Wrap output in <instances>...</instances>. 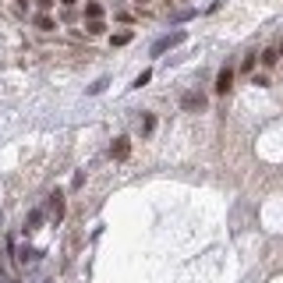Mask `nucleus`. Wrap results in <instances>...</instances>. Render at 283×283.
<instances>
[{"label":"nucleus","mask_w":283,"mask_h":283,"mask_svg":"<svg viewBox=\"0 0 283 283\" xmlns=\"http://www.w3.org/2000/svg\"><path fill=\"white\" fill-rule=\"evenodd\" d=\"M184 28H174V32H167V36H159L156 43H152V50H149V53H152V57H163V53H167V50H174V46H181V43H184Z\"/></svg>","instance_id":"obj_1"},{"label":"nucleus","mask_w":283,"mask_h":283,"mask_svg":"<svg viewBox=\"0 0 283 283\" xmlns=\"http://www.w3.org/2000/svg\"><path fill=\"white\" fill-rule=\"evenodd\" d=\"M181 107H184V110H202V107H205V96H202V92H184V96H181Z\"/></svg>","instance_id":"obj_4"},{"label":"nucleus","mask_w":283,"mask_h":283,"mask_svg":"<svg viewBox=\"0 0 283 283\" xmlns=\"http://www.w3.org/2000/svg\"><path fill=\"white\" fill-rule=\"evenodd\" d=\"M276 61H280V50H276V46L262 53V67H276Z\"/></svg>","instance_id":"obj_9"},{"label":"nucleus","mask_w":283,"mask_h":283,"mask_svg":"<svg viewBox=\"0 0 283 283\" xmlns=\"http://www.w3.org/2000/svg\"><path fill=\"white\" fill-rule=\"evenodd\" d=\"M85 32H88V36H103V32H107V25H103L99 18H92V22L85 25Z\"/></svg>","instance_id":"obj_10"},{"label":"nucleus","mask_w":283,"mask_h":283,"mask_svg":"<svg viewBox=\"0 0 283 283\" xmlns=\"http://www.w3.org/2000/svg\"><path fill=\"white\" fill-rule=\"evenodd\" d=\"M152 131H156V117L145 113V117H142V135H152Z\"/></svg>","instance_id":"obj_11"},{"label":"nucleus","mask_w":283,"mask_h":283,"mask_svg":"<svg viewBox=\"0 0 283 283\" xmlns=\"http://www.w3.org/2000/svg\"><path fill=\"white\" fill-rule=\"evenodd\" d=\"M251 67H255V53H248V57H244V64H241V71H251Z\"/></svg>","instance_id":"obj_16"},{"label":"nucleus","mask_w":283,"mask_h":283,"mask_svg":"<svg viewBox=\"0 0 283 283\" xmlns=\"http://www.w3.org/2000/svg\"><path fill=\"white\" fill-rule=\"evenodd\" d=\"M36 4H39V11H50V7L57 4V0H36Z\"/></svg>","instance_id":"obj_17"},{"label":"nucleus","mask_w":283,"mask_h":283,"mask_svg":"<svg viewBox=\"0 0 283 283\" xmlns=\"http://www.w3.org/2000/svg\"><path fill=\"white\" fill-rule=\"evenodd\" d=\"M85 18H88V22L103 18V4H99V0H85Z\"/></svg>","instance_id":"obj_6"},{"label":"nucleus","mask_w":283,"mask_h":283,"mask_svg":"<svg viewBox=\"0 0 283 283\" xmlns=\"http://www.w3.org/2000/svg\"><path fill=\"white\" fill-rule=\"evenodd\" d=\"M149 78H152V71H142L138 78H135V85H131V88H142V85H149Z\"/></svg>","instance_id":"obj_15"},{"label":"nucleus","mask_w":283,"mask_h":283,"mask_svg":"<svg viewBox=\"0 0 283 283\" xmlns=\"http://www.w3.org/2000/svg\"><path fill=\"white\" fill-rule=\"evenodd\" d=\"M61 4H64V7H71V4H74V0H61Z\"/></svg>","instance_id":"obj_18"},{"label":"nucleus","mask_w":283,"mask_h":283,"mask_svg":"<svg viewBox=\"0 0 283 283\" xmlns=\"http://www.w3.org/2000/svg\"><path fill=\"white\" fill-rule=\"evenodd\" d=\"M0 223H4V213H0Z\"/></svg>","instance_id":"obj_20"},{"label":"nucleus","mask_w":283,"mask_h":283,"mask_svg":"<svg viewBox=\"0 0 283 283\" xmlns=\"http://www.w3.org/2000/svg\"><path fill=\"white\" fill-rule=\"evenodd\" d=\"M110 156H113V159H128V156H131V142H128V138H117V142L110 145Z\"/></svg>","instance_id":"obj_5"},{"label":"nucleus","mask_w":283,"mask_h":283,"mask_svg":"<svg viewBox=\"0 0 283 283\" xmlns=\"http://www.w3.org/2000/svg\"><path fill=\"white\" fill-rule=\"evenodd\" d=\"M110 43H113V46H128V43H131V32H117Z\"/></svg>","instance_id":"obj_14"},{"label":"nucleus","mask_w":283,"mask_h":283,"mask_svg":"<svg viewBox=\"0 0 283 283\" xmlns=\"http://www.w3.org/2000/svg\"><path fill=\"white\" fill-rule=\"evenodd\" d=\"M135 4H138V7H142V4H145V0H135Z\"/></svg>","instance_id":"obj_19"},{"label":"nucleus","mask_w":283,"mask_h":283,"mask_svg":"<svg viewBox=\"0 0 283 283\" xmlns=\"http://www.w3.org/2000/svg\"><path fill=\"white\" fill-rule=\"evenodd\" d=\"M103 88H107V78H96L92 85H88V96H99V92H103Z\"/></svg>","instance_id":"obj_13"},{"label":"nucleus","mask_w":283,"mask_h":283,"mask_svg":"<svg viewBox=\"0 0 283 283\" xmlns=\"http://www.w3.org/2000/svg\"><path fill=\"white\" fill-rule=\"evenodd\" d=\"M39 223H43V213H39V209H32V213L25 216V234H32V230L39 227Z\"/></svg>","instance_id":"obj_8"},{"label":"nucleus","mask_w":283,"mask_h":283,"mask_svg":"<svg viewBox=\"0 0 283 283\" xmlns=\"http://www.w3.org/2000/svg\"><path fill=\"white\" fill-rule=\"evenodd\" d=\"M18 262H22V265L36 262V251H32V248H22V251H18Z\"/></svg>","instance_id":"obj_12"},{"label":"nucleus","mask_w":283,"mask_h":283,"mask_svg":"<svg viewBox=\"0 0 283 283\" xmlns=\"http://www.w3.org/2000/svg\"><path fill=\"white\" fill-rule=\"evenodd\" d=\"M230 85H234V67L227 64V67H219V74H216V85H213V92H216V96H227V92H230Z\"/></svg>","instance_id":"obj_2"},{"label":"nucleus","mask_w":283,"mask_h":283,"mask_svg":"<svg viewBox=\"0 0 283 283\" xmlns=\"http://www.w3.org/2000/svg\"><path fill=\"white\" fill-rule=\"evenodd\" d=\"M64 191H53V195H50V216H53V223H61L64 219Z\"/></svg>","instance_id":"obj_3"},{"label":"nucleus","mask_w":283,"mask_h":283,"mask_svg":"<svg viewBox=\"0 0 283 283\" xmlns=\"http://www.w3.org/2000/svg\"><path fill=\"white\" fill-rule=\"evenodd\" d=\"M36 28H39V32H53L57 22L50 18V14H36Z\"/></svg>","instance_id":"obj_7"}]
</instances>
